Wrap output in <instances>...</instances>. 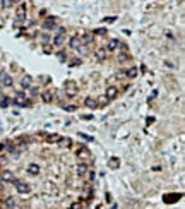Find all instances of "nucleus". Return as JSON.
<instances>
[{"mask_svg":"<svg viewBox=\"0 0 185 209\" xmlns=\"http://www.w3.org/2000/svg\"><path fill=\"white\" fill-rule=\"evenodd\" d=\"M0 178L4 180V182H12V180H14V175H12V171L4 170L2 173H0Z\"/></svg>","mask_w":185,"mask_h":209,"instance_id":"9b49d317","label":"nucleus"},{"mask_svg":"<svg viewBox=\"0 0 185 209\" xmlns=\"http://www.w3.org/2000/svg\"><path fill=\"white\" fill-rule=\"evenodd\" d=\"M41 100L45 101V103H50V101L53 100V93L50 91V89H46V91L41 93Z\"/></svg>","mask_w":185,"mask_h":209,"instance_id":"4468645a","label":"nucleus"},{"mask_svg":"<svg viewBox=\"0 0 185 209\" xmlns=\"http://www.w3.org/2000/svg\"><path fill=\"white\" fill-rule=\"evenodd\" d=\"M64 110H65V112H76V110H77V106H74V105H65Z\"/></svg>","mask_w":185,"mask_h":209,"instance_id":"393cba45","label":"nucleus"},{"mask_svg":"<svg viewBox=\"0 0 185 209\" xmlns=\"http://www.w3.org/2000/svg\"><path fill=\"white\" fill-rule=\"evenodd\" d=\"M26 12H28L26 4H19V7H17V19H19V21L26 19Z\"/></svg>","mask_w":185,"mask_h":209,"instance_id":"423d86ee","label":"nucleus"},{"mask_svg":"<svg viewBox=\"0 0 185 209\" xmlns=\"http://www.w3.org/2000/svg\"><path fill=\"white\" fill-rule=\"evenodd\" d=\"M58 146L60 148H70V144H72V139L70 137H60V141H58Z\"/></svg>","mask_w":185,"mask_h":209,"instance_id":"ddd939ff","label":"nucleus"},{"mask_svg":"<svg viewBox=\"0 0 185 209\" xmlns=\"http://www.w3.org/2000/svg\"><path fill=\"white\" fill-rule=\"evenodd\" d=\"M81 38V43H86V45H89L93 39H94V35L93 33H86V35H82V36H79Z\"/></svg>","mask_w":185,"mask_h":209,"instance_id":"f8f14e48","label":"nucleus"},{"mask_svg":"<svg viewBox=\"0 0 185 209\" xmlns=\"http://www.w3.org/2000/svg\"><path fill=\"white\" fill-rule=\"evenodd\" d=\"M9 105V98H4V101H2V106H7Z\"/></svg>","mask_w":185,"mask_h":209,"instance_id":"c85d7f7f","label":"nucleus"},{"mask_svg":"<svg viewBox=\"0 0 185 209\" xmlns=\"http://www.w3.org/2000/svg\"><path fill=\"white\" fill-rule=\"evenodd\" d=\"M70 209H81V204H72V206H70Z\"/></svg>","mask_w":185,"mask_h":209,"instance_id":"c756f323","label":"nucleus"},{"mask_svg":"<svg viewBox=\"0 0 185 209\" xmlns=\"http://www.w3.org/2000/svg\"><path fill=\"white\" fill-rule=\"evenodd\" d=\"M79 45H82V43H81V38H79V36H72V38L69 39V46L72 48V50H77Z\"/></svg>","mask_w":185,"mask_h":209,"instance_id":"1a4fd4ad","label":"nucleus"},{"mask_svg":"<svg viewBox=\"0 0 185 209\" xmlns=\"http://www.w3.org/2000/svg\"><path fill=\"white\" fill-rule=\"evenodd\" d=\"M127 58H129V55H127V53H120V57H118V60H120V62H124V60H127Z\"/></svg>","mask_w":185,"mask_h":209,"instance_id":"bb28decb","label":"nucleus"},{"mask_svg":"<svg viewBox=\"0 0 185 209\" xmlns=\"http://www.w3.org/2000/svg\"><path fill=\"white\" fill-rule=\"evenodd\" d=\"M14 5V0H2V7L4 9H10Z\"/></svg>","mask_w":185,"mask_h":209,"instance_id":"5701e85b","label":"nucleus"},{"mask_svg":"<svg viewBox=\"0 0 185 209\" xmlns=\"http://www.w3.org/2000/svg\"><path fill=\"white\" fill-rule=\"evenodd\" d=\"M65 93H67V96H76L77 94V84L74 81H67L65 82Z\"/></svg>","mask_w":185,"mask_h":209,"instance_id":"f03ea898","label":"nucleus"},{"mask_svg":"<svg viewBox=\"0 0 185 209\" xmlns=\"http://www.w3.org/2000/svg\"><path fill=\"white\" fill-rule=\"evenodd\" d=\"M64 43H65V35H55L53 36V46L60 48Z\"/></svg>","mask_w":185,"mask_h":209,"instance_id":"0eeeda50","label":"nucleus"},{"mask_svg":"<svg viewBox=\"0 0 185 209\" xmlns=\"http://www.w3.org/2000/svg\"><path fill=\"white\" fill-rule=\"evenodd\" d=\"M79 137H81V139H84V141H94V137H91V135L84 134V132H79Z\"/></svg>","mask_w":185,"mask_h":209,"instance_id":"b1692460","label":"nucleus"},{"mask_svg":"<svg viewBox=\"0 0 185 209\" xmlns=\"http://www.w3.org/2000/svg\"><path fill=\"white\" fill-rule=\"evenodd\" d=\"M31 82H33V79H31L29 75H26V77H22V81H21V86L24 87V89H29V87H31Z\"/></svg>","mask_w":185,"mask_h":209,"instance_id":"f3484780","label":"nucleus"},{"mask_svg":"<svg viewBox=\"0 0 185 209\" xmlns=\"http://www.w3.org/2000/svg\"><path fill=\"white\" fill-rule=\"evenodd\" d=\"M76 171H77L79 177H82V175H86L87 173V165H84V163H81V165L76 166Z\"/></svg>","mask_w":185,"mask_h":209,"instance_id":"2eb2a0df","label":"nucleus"},{"mask_svg":"<svg viewBox=\"0 0 185 209\" xmlns=\"http://www.w3.org/2000/svg\"><path fill=\"white\" fill-rule=\"evenodd\" d=\"M14 182V187H16V190L19 192V194H29L31 192V185L29 183H26V182H22V180H12Z\"/></svg>","mask_w":185,"mask_h":209,"instance_id":"f257e3e1","label":"nucleus"},{"mask_svg":"<svg viewBox=\"0 0 185 209\" xmlns=\"http://www.w3.org/2000/svg\"><path fill=\"white\" fill-rule=\"evenodd\" d=\"M84 105H86L87 108H91V110L98 108V101H96V100H93V98H86V101H84Z\"/></svg>","mask_w":185,"mask_h":209,"instance_id":"dca6fc26","label":"nucleus"},{"mask_svg":"<svg viewBox=\"0 0 185 209\" xmlns=\"http://www.w3.org/2000/svg\"><path fill=\"white\" fill-rule=\"evenodd\" d=\"M94 57L98 58V60H105V58L108 57V52H106V48H103V46H98L94 50Z\"/></svg>","mask_w":185,"mask_h":209,"instance_id":"20e7f679","label":"nucleus"},{"mask_svg":"<svg viewBox=\"0 0 185 209\" xmlns=\"http://www.w3.org/2000/svg\"><path fill=\"white\" fill-rule=\"evenodd\" d=\"M46 139H48V142H58V141H60V135L53 134V135H48Z\"/></svg>","mask_w":185,"mask_h":209,"instance_id":"4be33fe9","label":"nucleus"},{"mask_svg":"<svg viewBox=\"0 0 185 209\" xmlns=\"http://www.w3.org/2000/svg\"><path fill=\"white\" fill-rule=\"evenodd\" d=\"M57 35H65V28H58V29H57Z\"/></svg>","mask_w":185,"mask_h":209,"instance_id":"cd10ccee","label":"nucleus"},{"mask_svg":"<svg viewBox=\"0 0 185 209\" xmlns=\"http://www.w3.org/2000/svg\"><path fill=\"white\" fill-rule=\"evenodd\" d=\"M118 46H120V41H118V39H110L108 45H106V52H115Z\"/></svg>","mask_w":185,"mask_h":209,"instance_id":"6e6552de","label":"nucleus"},{"mask_svg":"<svg viewBox=\"0 0 185 209\" xmlns=\"http://www.w3.org/2000/svg\"><path fill=\"white\" fill-rule=\"evenodd\" d=\"M0 84L5 86V87H10V86H12V77H10L9 74H4V75H2V79H0Z\"/></svg>","mask_w":185,"mask_h":209,"instance_id":"9d476101","label":"nucleus"},{"mask_svg":"<svg viewBox=\"0 0 185 209\" xmlns=\"http://www.w3.org/2000/svg\"><path fill=\"white\" fill-rule=\"evenodd\" d=\"M4 26H5V19L0 17V28H4Z\"/></svg>","mask_w":185,"mask_h":209,"instance_id":"7c9ffc66","label":"nucleus"},{"mask_svg":"<svg viewBox=\"0 0 185 209\" xmlns=\"http://www.w3.org/2000/svg\"><path fill=\"white\" fill-rule=\"evenodd\" d=\"M117 96H118V87H117V86H108V87H106V94H105V98L110 101V100H115Z\"/></svg>","mask_w":185,"mask_h":209,"instance_id":"7ed1b4c3","label":"nucleus"},{"mask_svg":"<svg viewBox=\"0 0 185 209\" xmlns=\"http://www.w3.org/2000/svg\"><path fill=\"white\" fill-rule=\"evenodd\" d=\"M125 75H127L129 79H134L135 75H137V69H135V67H130V69L125 72Z\"/></svg>","mask_w":185,"mask_h":209,"instance_id":"aec40b11","label":"nucleus"},{"mask_svg":"<svg viewBox=\"0 0 185 209\" xmlns=\"http://www.w3.org/2000/svg\"><path fill=\"white\" fill-rule=\"evenodd\" d=\"M0 149H4V144H0Z\"/></svg>","mask_w":185,"mask_h":209,"instance_id":"2f4dec72","label":"nucleus"},{"mask_svg":"<svg viewBox=\"0 0 185 209\" xmlns=\"http://www.w3.org/2000/svg\"><path fill=\"white\" fill-rule=\"evenodd\" d=\"M26 171L31 175V177H36V175H39V165H36V163H31V165H28Z\"/></svg>","mask_w":185,"mask_h":209,"instance_id":"39448f33","label":"nucleus"},{"mask_svg":"<svg viewBox=\"0 0 185 209\" xmlns=\"http://www.w3.org/2000/svg\"><path fill=\"white\" fill-rule=\"evenodd\" d=\"M108 165H110V168L115 170V168L120 166V160H118V158H110V160H108Z\"/></svg>","mask_w":185,"mask_h":209,"instance_id":"a211bd4d","label":"nucleus"},{"mask_svg":"<svg viewBox=\"0 0 185 209\" xmlns=\"http://www.w3.org/2000/svg\"><path fill=\"white\" fill-rule=\"evenodd\" d=\"M105 33H106V29H105V28H98V29L93 31V35H105Z\"/></svg>","mask_w":185,"mask_h":209,"instance_id":"a878e982","label":"nucleus"},{"mask_svg":"<svg viewBox=\"0 0 185 209\" xmlns=\"http://www.w3.org/2000/svg\"><path fill=\"white\" fill-rule=\"evenodd\" d=\"M77 156L79 158H87V156H89V151H87L86 148H79L77 149Z\"/></svg>","mask_w":185,"mask_h":209,"instance_id":"412c9836","label":"nucleus"},{"mask_svg":"<svg viewBox=\"0 0 185 209\" xmlns=\"http://www.w3.org/2000/svg\"><path fill=\"white\" fill-rule=\"evenodd\" d=\"M53 26H55V17H50L48 21L43 22V29H52Z\"/></svg>","mask_w":185,"mask_h":209,"instance_id":"6ab92c4d","label":"nucleus"}]
</instances>
